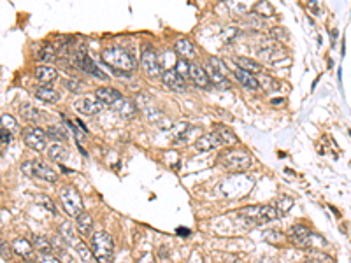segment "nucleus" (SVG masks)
<instances>
[{"label":"nucleus","instance_id":"30","mask_svg":"<svg viewBox=\"0 0 351 263\" xmlns=\"http://www.w3.org/2000/svg\"><path fill=\"white\" fill-rule=\"evenodd\" d=\"M37 60H40V62L57 60V51H55V48H53V44H44V46H40L39 53H37Z\"/></svg>","mask_w":351,"mask_h":263},{"label":"nucleus","instance_id":"41","mask_svg":"<svg viewBox=\"0 0 351 263\" xmlns=\"http://www.w3.org/2000/svg\"><path fill=\"white\" fill-rule=\"evenodd\" d=\"M37 202H39V203H42V205H44V207L48 209V211H51L53 214H57V209H55V205H53V202L48 198V197H42V195H40V197H37Z\"/></svg>","mask_w":351,"mask_h":263},{"label":"nucleus","instance_id":"2","mask_svg":"<svg viewBox=\"0 0 351 263\" xmlns=\"http://www.w3.org/2000/svg\"><path fill=\"white\" fill-rule=\"evenodd\" d=\"M92 253L98 263H113L114 242L107 231H95L92 235Z\"/></svg>","mask_w":351,"mask_h":263},{"label":"nucleus","instance_id":"28","mask_svg":"<svg viewBox=\"0 0 351 263\" xmlns=\"http://www.w3.org/2000/svg\"><path fill=\"white\" fill-rule=\"evenodd\" d=\"M32 246L35 247V251L39 253V255H51L53 251V244L42 235H33Z\"/></svg>","mask_w":351,"mask_h":263},{"label":"nucleus","instance_id":"21","mask_svg":"<svg viewBox=\"0 0 351 263\" xmlns=\"http://www.w3.org/2000/svg\"><path fill=\"white\" fill-rule=\"evenodd\" d=\"M206 72H207V77H209V81H211V84H216L218 88H222V90H228L230 88V83H228V79H226L223 74H220L218 70H214L213 67H211L209 64L206 65Z\"/></svg>","mask_w":351,"mask_h":263},{"label":"nucleus","instance_id":"29","mask_svg":"<svg viewBox=\"0 0 351 263\" xmlns=\"http://www.w3.org/2000/svg\"><path fill=\"white\" fill-rule=\"evenodd\" d=\"M46 135L49 137L51 140H55V142L62 144L67 140V130H65L64 127H57V125H53V127H49L48 130H46Z\"/></svg>","mask_w":351,"mask_h":263},{"label":"nucleus","instance_id":"17","mask_svg":"<svg viewBox=\"0 0 351 263\" xmlns=\"http://www.w3.org/2000/svg\"><path fill=\"white\" fill-rule=\"evenodd\" d=\"M12 251L16 253L18 256H21L23 260H32L33 258V246L25 239H14L12 242Z\"/></svg>","mask_w":351,"mask_h":263},{"label":"nucleus","instance_id":"10","mask_svg":"<svg viewBox=\"0 0 351 263\" xmlns=\"http://www.w3.org/2000/svg\"><path fill=\"white\" fill-rule=\"evenodd\" d=\"M291 242L302 247H313V233L306 225H293L288 231Z\"/></svg>","mask_w":351,"mask_h":263},{"label":"nucleus","instance_id":"14","mask_svg":"<svg viewBox=\"0 0 351 263\" xmlns=\"http://www.w3.org/2000/svg\"><path fill=\"white\" fill-rule=\"evenodd\" d=\"M161 81L170 88V90H176V92H185L186 90V83L178 72L174 70H165L161 74Z\"/></svg>","mask_w":351,"mask_h":263},{"label":"nucleus","instance_id":"37","mask_svg":"<svg viewBox=\"0 0 351 263\" xmlns=\"http://www.w3.org/2000/svg\"><path fill=\"white\" fill-rule=\"evenodd\" d=\"M255 11L258 12L260 16H263V18H269V16H272V14H274V7H272L269 2H260V4H256Z\"/></svg>","mask_w":351,"mask_h":263},{"label":"nucleus","instance_id":"31","mask_svg":"<svg viewBox=\"0 0 351 263\" xmlns=\"http://www.w3.org/2000/svg\"><path fill=\"white\" fill-rule=\"evenodd\" d=\"M174 70L178 72L183 79H190V62L185 60V58H179V60L176 62V67H174Z\"/></svg>","mask_w":351,"mask_h":263},{"label":"nucleus","instance_id":"47","mask_svg":"<svg viewBox=\"0 0 351 263\" xmlns=\"http://www.w3.org/2000/svg\"><path fill=\"white\" fill-rule=\"evenodd\" d=\"M178 233L179 235H186V233H190V230H183L181 228V230H178Z\"/></svg>","mask_w":351,"mask_h":263},{"label":"nucleus","instance_id":"3","mask_svg":"<svg viewBox=\"0 0 351 263\" xmlns=\"http://www.w3.org/2000/svg\"><path fill=\"white\" fill-rule=\"evenodd\" d=\"M60 202L64 211L67 212L72 218H77L85 212V207H83V198L77 193V190L74 186H64L60 190Z\"/></svg>","mask_w":351,"mask_h":263},{"label":"nucleus","instance_id":"26","mask_svg":"<svg viewBox=\"0 0 351 263\" xmlns=\"http://www.w3.org/2000/svg\"><path fill=\"white\" fill-rule=\"evenodd\" d=\"M216 133H218L220 140H222L223 146H235L237 144V137H235V133L230 130V128L223 127V125H220V127H216Z\"/></svg>","mask_w":351,"mask_h":263},{"label":"nucleus","instance_id":"11","mask_svg":"<svg viewBox=\"0 0 351 263\" xmlns=\"http://www.w3.org/2000/svg\"><path fill=\"white\" fill-rule=\"evenodd\" d=\"M218 146H222V140H220L216 132H211V133L202 135L200 139L195 142V149H197V151H202V153L213 151V149H216Z\"/></svg>","mask_w":351,"mask_h":263},{"label":"nucleus","instance_id":"33","mask_svg":"<svg viewBox=\"0 0 351 263\" xmlns=\"http://www.w3.org/2000/svg\"><path fill=\"white\" fill-rule=\"evenodd\" d=\"M74 249H76V251H77V255H79V258L83 260V262H85V263H92V260H93V253L90 251L88 247H86V244L83 242V240H81V242L77 244V246L74 247Z\"/></svg>","mask_w":351,"mask_h":263},{"label":"nucleus","instance_id":"8","mask_svg":"<svg viewBox=\"0 0 351 263\" xmlns=\"http://www.w3.org/2000/svg\"><path fill=\"white\" fill-rule=\"evenodd\" d=\"M104 107L105 105L102 104L95 95H81L74 100V109H76L77 112H81V114H86V116L98 114Z\"/></svg>","mask_w":351,"mask_h":263},{"label":"nucleus","instance_id":"40","mask_svg":"<svg viewBox=\"0 0 351 263\" xmlns=\"http://www.w3.org/2000/svg\"><path fill=\"white\" fill-rule=\"evenodd\" d=\"M256 79H258L260 86H263V84H271L269 88H274V90L278 88V81H274L271 76H267V74H258V77H256Z\"/></svg>","mask_w":351,"mask_h":263},{"label":"nucleus","instance_id":"23","mask_svg":"<svg viewBox=\"0 0 351 263\" xmlns=\"http://www.w3.org/2000/svg\"><path fill=\"white\" fill-rule=\"evenodd\" d=\"M48 156L51 160H55V162H58V164H62V162H65V160L69 158V149L65 148L64 144H51L48 149Z\"/></svg>","mask_w":351,"mask_h":263},{"label":"nucleus","instance_id":"5","mask_svg":"<svg viewBox=\"0 0 351 263\" xmlns=\"http://www.w3.org/2000/svg\"><path fill=\"white\" fill-rule=\"evenodd\" d=\"M220 164L226 168V170H232V172H241V170H246V168L251 167V156L250 153L246 151H225L220 155Z\"/></svg>","mask_w":351,"mask_h":263},{"label":"nucleus","instance_id":"46","mask_svg":"<svg viewBox=\"0 0 351 263\" xmlns=\"http://www.w3.org/2000/svg\"><path fill=\"white\" fill-rule=\"evenodd\" d=\"M65 123H67V127L70 128V130L74 132V133H76V137H83V132L79 130V128L76 127V125L72 123V121H69V120H65Z\"/></svg>","mask_w":351,"mask_h":263},{"label":"nucleus","instance_id":"22","mask_svg":"<svg viewBox=\"0 0 351 263\" xmlns=\"http://www.w3.org/2000/svg\"><path fill=\"white\" fill-rule=\"evenodd\" d=\"M35 97L42 102H48V104H57L60 100V95H58L57 90H53L49 86H40L35 90Z\"/></svg>","mask_w":351,"mask_h":263},{"label":"nucleus","instance_id":"24","mask_svg":"<svg viewBox=\"0 0 351 263\" xmlns=\"http://www.w3.org/2000/svg\"><path fill=\"white\" fill-rule=\"evenodd\" d=\"M235 77H237L239 83H241L242 86L250 88V90H258L260 88V83H258V79H256V76H253V74H250V72H244V70H241V68H237V70H235Z\"/></svg>","mask_w":351,"mask_h":263},{"label":"nucleus","instance_id":"32","mask_svg":"<svg viewBox=\"0 0 351 263\" xmlns=\"http://www.w3.org/2000/svg\"><path fill=\"white\" fill-rule=\"evenodd\" d=\"M263 239L271 244H279L283 242V240H287V235L281 233L279 230H265L263 231Z\"/></svg>","mask_w":351,"mask_h":263},{"label":"nucleus","instance_id":"44","mask_svg":"<svg viewBox=\"0 0 351 263\" xmlns=\"http://www.w3.org/2000/svg\"><path fill=\"white\" fill-rule=\"evenodd\" d=\"M0 255H2V258H11V247L2 240H0Z\"/></svg>","mask_w":351,"mask_h":263},{"label":"nucleus","instance_id":"42","mask_svg":"<svg viewBox=\"0 0 351 263\" xmlns=\"http://www.w3.org/2000/svg\"><path fill=\"white\" fill-rule=\"evenodd\" d=\"M37 263H62V262L57 258V256H53V255H39Z\"/></svg>","mask_w":351,"mask_h":263},{"label":"nucleus","instance_id":"34","mask_svg":"<svg viewBox=\"0 0 351 263\" xmlns=\"http://www.w3.org/2000/svg\"><path fill=\"white\" fill-rule=\"evenodd\" d=\"M0 125L7 132H18V121L12 118L11 114H2L0 116Z\"/></svg>","mask_w":351,"mask_h":263},{"label":"nucleus","instance_id":"6","mask_svg":"<svg viewBox=\"0 0 351 263\" xmlns=\"http://www.w3.org/2000/svg\"><path fill=\"white\" fill-rule=\"evenodd\" d=\"M21 168L25 170V174L33 175V177H39V179L48 181V183H57V179H58L57 172L49 167V164H46V162H42V160L27 162V164L21 165Z\"/></svg>","mask_w":351,"mask_h":263},{"label":"nucleus","instance_id":"19","mask_svg":"<svg viewBox=\"0 0 351 263\" xmlns=\"http://www.w3.org/2000/svg\"><path fill=\"white\" fill-rule=\"evenodd\" d=\"M235 65H237L241 70L250 72V74H262L263 67L258 64V62L251 60V58H244V56H235Z\"/></svg>","mask_w":351,"mask_h":263},{"label":"nucleus","instance_id":"16","mask_svg":"<svg viewBox=\"0 0 351 263\" xmlns=\"http://www.w3.org/2000/svg\"><path fill=\"white\" fill-rule=\"evenodd\" d=\"M60 235L65 244H69L72 247H76L81 242V239L77 237V228L72 223H69V221H64L60 225Z\"/></svg>","mask_w":351,"mask_h":263},{"label":"nucleus","instance_id":"4","mask_svg":"<svg viewBox=\"0 0 351 263\" xmlns=\"http://www.w3.org/2000/svg\"><path fill=\"white\" fill-rule=\"evenodd\" d=\"M241 214L253 225H263V223H269L272 219L278 218V211H276L274 205H248L241 211Z\"/></svg>","mask_w":351,"mask_h":263},{"label":"nucleus","instance_id":"27","mask_svg":"<svg viewBox=\"0 0 351 263\" xmlns=\"http://www.w3.org/2000/svg\"><path fill=\"white\" fill-rule=\"evenodd\" d=\"M92 227H93V218L88 214V212H83V214L76 218V228L81 231V233L90 235V233H92Z\"/></svg>","mask_w":351,"mask_h":263},{"label":"nucleus","instance_id":"25","mask_svg":"<svg viewBox=\"0 0 351 263\" xmlns=\"http://www.w3.org/2000/svg\"><path fill=\"white\" fill-rule=\"evenodd\" d=\"M20 114L23 116V120L30 121V123H37L40 118V111L33 104H30V102H25V104L21 105Z\"/></svg>","mask_w":351,"mask_h":263},{"label":"nucleus","instance_id":"1","mask_svg":"<svg viewBox=\"0 0 351 263\" xmlns=\"http://www.w3.org/2000/svg\"><path fill=\"white\" fill-rule=\"evenodd\" d=\"M102 60L109 67L123 72H132L137 67L135 58L121 46H107V48H104L102 49Z\"/></svg>","mask_w":351,"mask_h":263},{"label":"nucleus","instance_id":"38","mask_svg":"<svg viewBox=\"0 0 351 263\" xmlns=\"http://www.w3.org/2000/svg\"><path fill=\"white\" fill-rule=\"evenodd\" d=\"M309 260H311V263H332L330 256L319 251H313L311 255H309Z\"/></svg>","mask_w":351,"mask_h":263},{"label":"nucleus","instance_id":"43","mask_svg":"<svg viewBox=\"0 0 351 263\" xmlns=\"http://www.w3.org/2000/svg\"><path fill=\"white\" fill-rule=\"evenodd\" d=\"M65 84H67V88H69L70 92H81V88H83V84H81L79 81H74V79L65 81Z\"/></svg>","mask_w":351,"mask_h":263},{"label":"nucleus","instance_id":"12","mask_svg":"<svg viewBox=\"0 0 351 263\" xmlns=\"http://www.w3.org/2000/svg\"><path fill=\"white\" fill-rule=\"evenodd\" d=\"M95 97H97V99L100 100L104 105H111V107L116 104L118 100L123 99V95H121L118 90H114V88H109V86L98 88L97 92H95Z\"/></svg>","mask_w":351,"mask_h":263},{"label":"nucleus","instance_id":"39","mask_svg":"<svg viewBox=\"0 0 351 263\" xmlns=\"http://www.w3.org/2000/svg\"><path fill=\"white\" fill-rule=\"evenodd\" d=\"M209 65L214 68V70H218L220 74H223V76H226V74H228V70H226V67L223 65V62L220 60V58H211Z\"/></svg>","mask_w":351,"mask_h":263},{"label":"nucleus","instance_id":"45","mask_svg":"<svg viewBox=\"0 0 351 263\" xmlns=\"http://www.w3.org/2000/svg\"><path fill=\"white\" fill-rule=\"evenodd\" d=\"M0 142L2 144L11 142V132H7L5 128H0Z\"/></svg>","mask_w":351,"mask_h":263},{"label":"nucleus","instance_id":"35","mask_svg":"<svg viewBox=\"0 0 351 263\" xmlns=\"http://www.w3.org/2000/svg\"><path fill=\"white\" fill-rule=\"evenodd\" d=\"M291 205H293V198L291 197H283L276 203V211H278V214H287L291 209Z\"/></svg>","mask_w":351,"mask_h":263},{"label":"nucleus","instance_id":"13","mask_svg":"<svg viewBox=\"0 0 351 263\" xmlns=\"http://www.w3.org/2000/svg\"><path fill=\"white\" fill-rule=\"evenodd\" d=\"M113 109L121 116V118H125V120H132L133 116H135V112H137V105H135V102L130 99H125V97H123L121 100H118L116 104L113 105Z\"/></svg>","mask_w":351,"mask_h":263},{"label":"nucleus","instance_id":"36","mask_svg":"<svg viewBox=\"0 0 351 263\" xmlns=\"http://www.w3.org/2000/svg\"><path fill=\"white\" fill-rule=\"evenodd\" d=\"M190 128H191V127H188L186 123L178 125V128L174 130V139H176V140H186V137H188V135L191 133Z\"/></svg>","mask_w":351,"mask_h":263},{"label":"nucleus","instance_id":"18","mask_svg":"<svg viewBox=\"0 0 351 263\" xmlns=\"http://www.w3.org/2000/svg\"><path fill=\"white\" fill-rule=\"evenodd\" d=\"M174 49H176V53H178L179 56H183L185 60L186 58H193V56L197 55L193 42H191L190 39H178L176 44H174Z\"/></svg>","mask_w":351,"mask_h":263},{"label":"nucleus","instance_id":"7","mask_svg":"<svg viewBox=\"0 0 351 263\" xmlns=\"http://www.w3.org/2000/svg\"><path fill=\"white\" fill-rule=\"evenodd\" d=\"M23 140L33 151H44L48 148V135L42 128L29 127L23 130Z\"/></svg>","mask_w":351,"mask_h":263},{"label":"nucleus","instance_id":"15","mask_svg":"<svg viewBox=\"0 0 351 263\" xmlns=\"http://www.w3.org/2000/svg\"><path fill=\"white\" fill-rule=\"evenodd\" d=\"M190 79L197 84L198 88H211V81L207 77V72L204 67H200L198 64H190Z\"/></svg>","mask_w":351,"mask_h":263},{"label":"nucleus","instance_id":"20","mask_svg":"<svg viewBox=\"0 0 351 263\" xmlns=\"http://www.w3.org/2000/svg\"><path fill=\"white\" fill-rule=\"evenodd\" d=\"M33 76H35V79H39L40 83H51V81L57 79L58 72L57 68L49 67V65H39V67H35V70H33Z\"/></svg>","mask_w":351,"mask_h":263},{"label":"nucleus","instance_id":"9","mask_svg":"<svg viewBox=\"0 0 351 263\" xmlns=\"http://www.w3.org/2000/svg\"><path fill=\"white\" fill-rule=\"evenodd\" d=\"M141 68L144 70V74L148 76H158L161 70V65H160V60H158V55L153 51L151 48H146L141 55Z\"/></svg>","mask_w":351,"mask_h":263},{"label":"nucleus","instance_id":"48","mask_svg":"<svg viewBox=\"0 0 351 263\" xmlns=\"http://www.w3.org/2000/svg\"><path fill=\"white\" fill-rule=\"evenodd\" d=\"M262 263H267V260H263V262H262Z\"/></svg>","mask_w":351,"mask_h":263}]
</instances>
